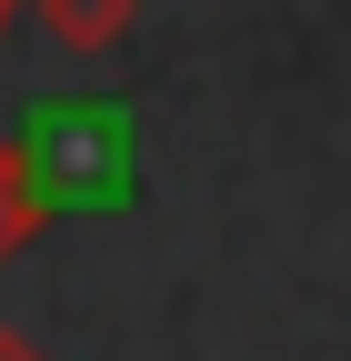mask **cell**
<instances>
[{
	"instance_id": "cell-1",
	"label": "cell",
	"mask_w": 351,
	"mask_h": 361,
	"mask_svg": "<svg viewBox=\"0 0 351 361\" xmlns=\"http://www.w3.org/2000/svg\"><path fill=\"white\" fill-rule=\"evenodd\" d=\"M11 141H20V161H30V180H40L51 211L111 221L141 191V121L121 101H30Z\"/></svg>"
},
{
	"instance_id": "cell-2",
	"label": "cell",
	"mask_w": 351,
	"mask_h": 361,
	"mask_svg": "<svg viewBox=\"0 0 351 361\" xmlns=\"http://www.w3.org/2000/svg\"><path fill=\"white\" fill-rule=\"evenodd\" d=\"M30 11H40V30H51L70 61H101V51H121V40L141 30V0H30Z\"/></svg>"
},
{
	"instance_id": "cell-3",
	"label": "cell",
	"mask_w": 351,
	"mask_h": 361,
	"mask_svg": "<svg viewBox=\"0 0 351 361\" xmlns=\"http://www.w3.org/2000/svg\"><path fill=\"white\" fill-rule=\"evenodd\" d=\"M51 201H40V180H30V161H20V141H11V130H0V261H20L40 231H51Z\"/></svg>"
},
{
	"instance_id": "cell-4",
	"label": "cell",
	"mask_w": 351,
	"mask_h": 361,
	"mask_svg": "<svg viewBox=\"0 0 351 361\" xmlns=\"http://www.w3.org/2000/svg\"><path fill=\"white\" fill-rule=\"evenodd\" d=\"M0 361H51V351H40L30 331H11V322H0Z\"/></svg>"
},
{
	"instance_id": "cell-5",
	"label": "cell",
	"mask_w": 351,
	"mask_h": 361,
	"mask_svg": "<svg viewBox=\"0 0 351 361\" xmlns=\"http://www.w3.org/2000/svg\"><path fill=\"white\" fill-rule=\"evenodd\" d=\"M11 20H20V0H0V30H11Z\"/></svg>"
}]
</instances>
